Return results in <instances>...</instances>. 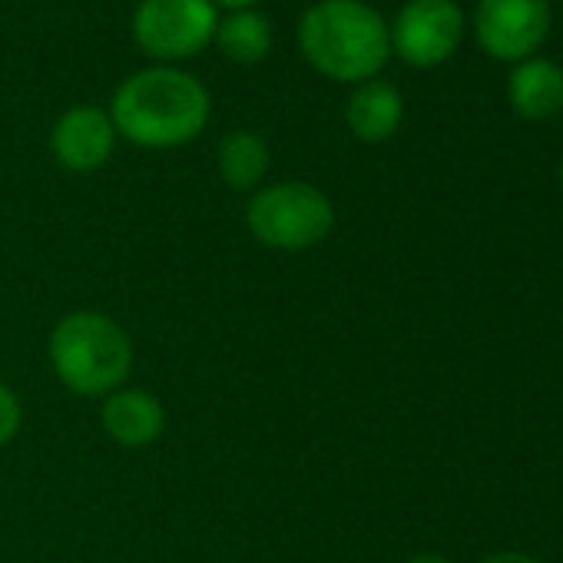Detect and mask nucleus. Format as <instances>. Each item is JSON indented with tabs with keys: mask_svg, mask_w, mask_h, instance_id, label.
Listing matches in <instances>:
<instances>
[{
	"mask_svg": "<svg viewBox=\"0 0 563 563\" xmlns=\"http://www.w3.org/2000/svg\"><path fill=\"white\" fill-rule=\"evenodd\" d=\"M117 136L143 150H176L192 143L209 123L206 87L176 67H150L126 77L110 103Z\"/></svg>",
	"mask_w": 563,
	"mask_h": 563,
	"instance_id": "f257e3e1",
	"label": "nucleus"
},
{
	"mask_svg": "<svg viewBox=\"0 0 563 563\" xmlns=\"http://www.w3.org/2000/svg\"><path fill=\"white\" fill-rule=\"evenodd\" d=\"M306 60L335 84H365L391 57L388 24L362 0H319L299 21Z\"/></svg>",
	"mask_w": 563,
	"mask_h": 563,
	"instance_id": "f03ea898",
	"label": "nucleus"
},
{
	"mask_svg": "<svg viewBox=\"0 0 563 563\" xmlns=\"http://www.w3.org/2000/svg\"><path fill=\"white\" fill-rule=\"evenodd\" d=\"M47 355L57 382L80 398H107L133 372L130 335L120 322L93 309L64 316L51 332Z\"/></svg>",
	"mask_w": 563,
	"mask_h": 563,
	"instance_id": "7ed1b4c3",
	"label": "nucleus"
},
{
	"mask_svg": "<svg viewBox=\"0 0 563 563\" xmlns=\"http://www.w3.org/2000/svg\"><path fill=\"white\" fill-rule=\"evenodd\" d=\"M245 225L265 249L306 252L329 239L335 225V206L312 183H272L258 186L245 202Z\"/></svg>",
	"mask_w": 563,
	"mask_h": 563,
	"instance_id": "20e7f679",
	"label": "nucleus"
},
{
	"mask_svg": "<svg viewBox=\"0 0 563 563\" xmlns=\"http://www.w3.org/2000/svg\"><path fill=\"white\" fill-rule=\"evenodd\" d=\"M219 14L212 0H140L133 14V41L153 57L173 64L196 57L216 37Z\"/></svg>",
	"mask_w": 563,
	"mask_h": 563,
	"instance_id": "39448f33",
	"label": "nucleus"
},
{
	"mask_svg": "<svg viewBox=\"0 0 563 563\" xmlns=\"http://www.w3.org/2000/svg\"><path fill=\"white\" fill-rule=\"evenodd\" d=\"M464 37V11L457 0H408L388 27L391 54L408 67L431 70L454 57Z\"/></svg>",
	"mask_w": 563,
	"mask_h": 563,
	"instance_id": "423d86ee",
	"label": "nucleus"
},
{
	"mask_svg": "<svg viewBox=\"0 0 563 563\" xmlns=\"http://www.w3.org/2000/svg\"><path fill=\"white\" fill-rule=\"evenodd\" d=\"M550 31V0H477L474 34L484 54L504 64L533 57Z\"/></svg>",
	"mask_w": 563,
	"mask_h": 563,
	"instance_id": "0eeeda50",
	"label": "nucleus"
},
{
	"mask_svg": "<svg viewBox=\"0 0 563 563\" xmlns=\"http://www.w3.org/2000/svg\"><path fill=\"white\" fill-rule=\"evenodd\" d=\"M117 150V126L100 107H70L51 130V153L70 173H97Z\"/></svg>",
	"mask_w": 563,
	"mask_h": 563,
	"instance_id": "6e6552de",
	"label": "nucleus"
},
{
	"mask_svg": "<svg viewBox=\"0 0 563 563\" xmlns=\"http://www.w3.org/2000/svg\"><path fill=\"white\" fill-rule=\"evenodd\" d=\"M100 424L120 448H150L163 438V401L146 388H117L100 405Z\"/></svg>",
	"mask_w": 563,
	"mask_h": 563,
	"instance_id": "1a4fd4ad",
	"label": "nucleus"
},
{
	"mask_svg": "<svg viewBox=\"0 0 563 563\" xmlns=\"http://www.w3.org/2000/svg\"><path fill=\"white\" fill-rule=\"evenodd\" d=\"M507 100L520 120L540 123L563 110V70L553 60L527 57L507 77Z\"/></svg>",
	"mask_w": 563,
	"mask_h": 563,
	"instance_id": "9d476101",
	"label": "nucleus"
},
{
	"mask_svg": "<svg viewBox=\"0 0 563 563\" xmlns=\"http://www.w3.org/2000/svg\"><path fill=\"white\" fill-rule=\"evenodd\" d=\"M405 120V100L388 80H365L352 90L345 103V123L362 143H385L398 133Z\"/></svg>",
	"mask_w": 563,
	"mask_h": 563,
	"instance_id": "9b49d317",
	"label": "nucleus"
},
{
	"mask_svg": "<svg viewBox=\"0 0 563 563\" xmlns=\"http://www.w3.org/2000/svg\"><path fill=\"white\" fill-rule=\"evenodd\" d=\"M219 176L235 192H255L268 173V143L252 130H229L216 150Z\"/></svg>",
	"mask_w": 563,
	"mask_h": 563,
	"instance_id": "f8f14e48",
	"label": "nucleus"
},
{
	"mask_svg": "<svg viewBox=\"0 0 563 563\" xmlns=\"http://www.w3.org/2000/svg\"><path fill=\"white\" fill-rule=\"evenodd\" d=\"M216 47L225 60L239 67L262 64L272 51V24L258 11H232L216 24Z\"/></svg>",
	"mask_w": 563,
	"mask_h": 563,
	"instance_id": "ddd939ff",
	"label": "nucleus"
},
{
	"mask_svg": "<svg viewBox=\"0 0 563 563\" xmlns=\"http://www.w3.org/2000/svg\"><path fill=\"white\" fill-rule=\"evenodd\" d=\"M21 424H24V405L11 385L0 382V448L18 438Z\"/></svg>",
	"mask_w": 563,
	"mask_h": 563,
	"instance_id": "4468645a",
	"label": "nucleus"
},
{
	"mask_svg": "<svg viewBox=\"0 0 563 563\" xmlns=\"http://www.w3.org/2000/svg\"><path fill=\"white\" fill-rule=\"evenodd\" d=\"M481 563H540V560H533L530 553H520V550H504V553H490V556H484Z\"/></svg>",
	"mask_w": 563,
	"mask_h": 563,
	"instance_id": "2eb2a0df",
	"label": "nucleus"
},
{
	"mask_svg": "<svg viewBox=\"0 0 563 563\" xmlns=\"http://www.w3.org/2000/svg\"><path fill=\"white\" fill-rule=\"evenodd\" d=\"M252 4H258V0H212V8H225L229 14L232 11H249Z\"/></svg>",
	"mask_w": 563,
	"mask_h": 563,
	"instance_id": "dca6fc26",
	"label": "nucleus"
},
{
	"mask_svg": "<svg viewBox=\"0 0 563 563\" xmlns=\"http://www.w3.org/2000/svg\"><path fill=\"white\" fill-rule=\"evenodd\" d=\"M408 563H451V560H444V556H438V553H418V556H411Z\"/></svg>",
	"mask_w": 563,
	"mask_h": 563,
	"instance_id": "f3484780",
	"label": "nucleus"
},
{
	"mask_svg": "<svg viewBox=\"0 0 563 563\" xmlns=\"http://www.w3.org/2000/svg\"><path fill=\"white\" fill-rule=\"evenodd\" d=\"M560 179H563V163H560Z\"/></svg>",
	"mask_w": 563,
	"mask_h": 563,
	"instance_id": "a211bd4d",
	"label": "nucleus"
}]
</instances>
